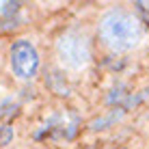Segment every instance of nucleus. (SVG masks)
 Segmentation results:
<instances>
[{
	"instance_id": "obj_1",
	"label": "nucleus",
	"mask_w": 149,
	"mask_h": 149,
	"mask_svg": "<svg viewBox=\"0 0 149 149\" xmlns=\"http://www.w3.org/2000/svg\"><path fill=\"white\" fill-rule=\"evenodd\" d=\"M143 24L134 13L125 9H112L100 19V39L112 52L134 50L143 41Z\"/></svg>"
},
{
	"instance_id": "obj_2",
	"label": "nucleus",
	"mask_w": 149,
	"mask_h": 149,
	"mask_svg": "<svg viewBox=\"0 0 149 149\" xmlns=\"http://www.w3.org/2000/svg\"><path fill=\"white\" fill-rule=\"evenodd\" d=\"M56 56H58L61 65L67 69H74V71L84 69L91 61L89 41L78 30H67L56 41Z\"/></svg>"
},
{
	"instance_id": "obj_3",
	"label": "nucleus",
	"mask_w": 149,
	"mask_h": 149,
	"mask_svg": "<svg viewBox=\"0 0 149 149\" xmlns=\"http://www.w3.org/2000/svg\"><path fill=\"white\" fill-rule=\"evenodd\" d=\"M11 69L17 78L28 80L39 69V54L35 45L26 39H19L11 45Z\"/></svg>"
}]
</instances>
